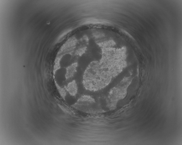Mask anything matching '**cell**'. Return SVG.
Segmentation results:
<instances>
[{"instance_id": "cell-1", "label": "cell", "mask_w": 182, "mask_h": 145, "mask_svg": "<svg viewBox=\"0 0 182 145\" xmlns=\"http://www.w3.org/2000/svg\"><path fill=\"white\" fill-rule=\"evenodd\" d=\"M112 46H105L100 61L91 62L85 70L82 83L87 90L95 91L104 88L126 67L125 49Z\"/></svg>"}, {"instance_id": "cell-2", "label": "cell", "mask_w": 182, "mask_h": 145, "mask_svg": "<svg viewBox=\"0 0 182 145\" xmlns=\"http://www.w3.org/2000/svg\"><path fill=\"white\" fill-rule=\"evenodd\" d=\"M132 79L130 76L125 77L110 90L106 99V106L109 110L115 109L118 101L126 97L127 88Z\"/></svg>"}, {"instance_id": "cell-3", "label": "cell", "mask_w": 182, "mask_h": 145, "mask_svg": "<svg viewBox=\"0 0 182 145\" xmlns=\"http://www.w3.org/2000/svg\"><path fill=\"white\" fill-rule=\"evenodd\" d=\"M76 109L87 113H94L101 111L99 107L97 106L95 100L91 96L83 95L73 105Z\"/></svg>"}, {"instance_id": "cell-4", "label": "cell", "mask_w": 182, "mask_h": 145, "mask_svg": "<svg viewBox=\"0 0 182 145\" xmlns=\"http://www.w3.org/2000/svg\"><path fill=\"white\" fill-rule=\"evenodd\" d=\"M66 70L65 68H61L58 69L55 73V78L57 84L58 86L63 84L66 81Z\"/></svg>"}, {"instance_id": "cell-5", "label": "cell", "mask_w": 182, "mask_h": 145, "mask_svg": "<svg viewBox=\"0 0 182 145\" xmlns=\"http://www.w3.org/2000/svg\"><path fill=\"white\" fill-rule=\"evenodd\" d=\"M66 89L71 96H75L77 92V87L75 81L73 80L68 83Z\"/></svg>"}, {"instance_id": "cell-6", "label": "cell", "mask_w": 182, "mask_h": 145, "mask_svg": "<svg viewBox=\"0 0 182 145\" xmlns=\"http://www.w3.org/2000/svg\"><path fill=\"white\" fill-rule=\"evenodd\" d=\"M70 63V56L66 54L61 58L60 61V64L61 68H65L69 66Z\"/></svg>"}]
</instances>
